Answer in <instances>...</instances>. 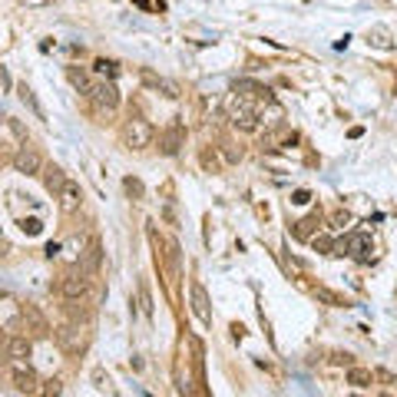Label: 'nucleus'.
I'll return each mask as SVG.
<instances>
[{"label": "nucleus", "instance_id": "nucleus-1", "mask_svg": "<svg viewBox=\"0 0 397 397\" xmlns=\"http://www.w3.org/2000/svg\"><path fill=\"white\" fill-rule=\"evenodd\" d=\"M153 136H156V129L149 126V119H143V116H129L126 123H123V143H126L129 149H146V146H153Z\"/></svg>", "mask_w": 397, "mask_h": 397}, {"label": "nucleus", "instance_id": "nucleus-2", "mask_svg": "<svg viewBox=\"0 0 397 397\" xmlns=\"http://www.w3.org/2000/svg\"><path fill=\"white\" fill-rule=\"evenodd\" d=\"M87 99L93 103V109H97V113L113 116V113H116V107H119V89H116V83H113V80H99Z\"/></svg>", "mask_w": 397, "mask_h": 397}, {"label": "nucleus", "instance_id": "nucleus-3", "mask_svg": "<svg viewBox=\"0 0 397 397\" xmlns=\"http://www.w3.org/2000/svg\"><path fill=\"white\" fill-rule=\"evenodd\" d=\"M7 368H10V378H13V384H17L20 394H40V378H37V371L30 368L23 358H10L7 361Z\"/></svg>", "mask_w": 397, "mask_h": 397}, {"label": "nucleus", "instance_id": "nucleus-4", "mask_svg": "<svg viewBox=\"0 0 397 397\" xmlns=\"http://www.w3.org/2000/svg\"><path fill=\"white\" fill-rule=\"evenodd\" d=\"M60 295L67 301H80V298H87L89 295V275L83 268H73V271H67L63 278H60Z\"/></svg>", "mask_w": 397, "mask_h": 397}, {"label": "nucleus", "instance_id": "nucleus-5", "mask_svg": "<svg viewBox=\"0 0 397 397\" xmlns=\"http://www.w3.org/2000/svg\"><path fill=\"white\" fill-rule=\"evenodd\" d=\"M43 156H40L37 146H30V143H20V149L13 153V169L23 175H40L43 173Z\"/></svg>", "mask_w": 397, "mask_h": 397}, {"label": "nucleus", "instance_id": "nucleus-6", "mask_svg": "<svg viewBox=\"0 0 397 397\" xmlns=\"http://www.w3.org/2000/svg\"><path fill=\"white\" fill-rule=\"evenodd\" d=\"M20 325H23V305L13 295H0V331L17 335Z\"/></svg>", "mask_w": 397, "mask_h": 397}, {"label": "nucleus", "instance_id": "nucleus-7", "mask_svg": "<svg viewBox=\"0 0 397 397\" xmlns=\"http://www.w3.org/2000/svg\"><path fill=\"white\" fill-rule=\"evenodd\" d=\"M57 199H60V212H63V215H77L80 205H83V189H80V183L67 179V183H63V189L57 192Z\"/></svg>", "mask_w": 397, "mask_h": 397}, {"label": "nucleus", "instance_id": "nucleus-8", "mask_svg": "<svg viewBox=\"0 0 397 397\" xmlns=\"http://www.w3.org/2000/svg\"><path fill=\"white\" fill-rule=\"evenodd\" d=\"M57 341H60V348L63 351L77 354V351L87 348V328H80V325H67V328L57 331Z\"/></svg>", "mask_w": 397, "mask_h": 397}, {"label": "nucleus", "instance_id": "nucleus-9", "mask_svg": "<svg viewBox=\"0 0 397 397\" xmlns=\"http://www.w3.org/2000/svg\"><path fill=\"white\" fill-rule=\"evenodd\" d=\"M189 298H192V311L202 325H212V308H209V291L202 288V281L189 285Z\"/></svg>", "mask_w": 397, "mask_h": 397}, {"label": "nucleus", "instance_id": "nucleus-10", "mask_svg": "<svg viewBox=\"0 0 397 397\" xmlns=\"http://www.w3.org/2000/svg\"><path fill=\"white\" fill-rule=\"evenodd\" d=\"M23 328L30 331V338H33V341H43L50 335L47 318H43V315H40V308H33V305H23Z\"/></svg>", "mask_w": 397, "mask_h": 397}, {"label": "nucleus", "instance_id": "nucleus-11", "mask_svg": "<svg viewBox=\"0 0 397 397\" xmlns=\"http://www.w3.org/2000/svg\"><path fill=\"white\" fill-rule=\"evenodd\" d=\"M374 381H378L374 371L361 368V364H348V371H344V384H351V388H358V391H368Z\"/></svg>", "mask_w": 397, "mask_h": 397}, {"label": "nucleus", "instance_id": "nucleus-12", "mask_svg": "<svg viewBox=\"0 0 397 397\" xmlns=\"http://www.w3.org/2000/svg\"><path fill=\"white\" fill-rule=\"evenodd\" d=\"M30 351H33V338L30 335H10L7 338V358H30Z\"/></svg>", "mask_w": 397, "mask_h": 397}, {"label": "nucleus", "instance_id": "nucleus-13", "mask_svg": "<svg viewBox=\"0 0 397 397\" xmlns=\"http://www.w3.org/2000/svg\"><path fill=\"white\" fill-rule=\"evenodd\" d=\"M99 262H103V245L93 239V242L87 245V252H83V259H80V268L87 271V275H97L99 271Z\"/></svg>", "mask_w": 397, "mask_h": 397}, {"label": "nucleus", "instance_id": "nucleus-14", "mask_svg": "<svg viewBox=\"0 0 397 397\" xmlns=\"http://www.w3.org/2000/svg\"><path fill=\"white\" fill-rule=\"evenodd\" d=\"M63 183H67V175H63V169H60V165H43V185H47L50 192L57 195L60 189H63Z\"/></svg>", "mask_w": 397, "mask_h": 397}, {"label": "nucleus", "instance_id": "nucleus-15", "mask_svg": "<svg viewBox=\"0 0 397 397\" xmlns=\"http://www.w3.org/2000/svg\"><path fill=\"white\" fill-rule=\"evenodd\" d=\"M321 225V219H318V212H311L308 219H301V222H295V229H291V235L295 239H301V242H308L311 235H315V229Z\"/></svg>", "mask_w": 397, "mask_h": 397}, {"label": "nucleus", "instance_id": "nucleus-16", "mask_svg": "<svg viewBox=\"0 0 397 397\" xmlns=\"http://www.w3.org/2000/svg\"><path fill=\"white\" fill-rule=\"evenodd\" d=\"M67 77H70V83H73V87H77L80 93H83V97H89V93H93V87H97V83L89 80V73H87V70L70 67V70H67Z\"/></svg>", "mask_w": 397, "mask_h": 397}, {"label": "nucleus", "instance_id": "nucleus-17", "mask_svg": "<svg viewBox=\"0 0 397 397\" xmlns=\"http://www.w3.org/2000/svg\"><path fill=\"white\" fill-rule=\"evenodd\" d=\"M183 139H185V136H183V129H179V126L169 129V133L163 136V153L165 156H175V153H179V146H183Z\"/></svg>", "mask_w": 397, "mask_h": 397}, {"label": "nucleus", "instance_id": "nucleus-18", "mask_svg": "<svg viewBox=\"0 0 397 397\" xmlns=\"http://www.w3.org/2000/svg\"><path fill=\"white\" fill-rule=\"evenodd\" d=\"M368 43H371V47H378V50H391V47H394V43H391V30H384V27L368 30Z\"/></svg>", "mask_w": 397, "mask_h": 397}, {"label": "nucleus", "instance_id": "nucleus-19", "mask_svg": "<svg viewBox=\"0 0 397 397\" xmlns=\"http://www.w3.org/2000/svg\"><path fill=\"white\" fill-rule=\"evenodd\" d=\"M17 93H20V99H23V107H30V109H33V116H37V119H43V109H40L37 97H33V89H30L27 83H20V87H17Z\"/></svg>", "mask_w": 397, "mask_h": 397}, {"label": "nucleus", "instance_id": "nucleus-20", "mask_svg": "<svg viewBox=\"0 0 397 397\" xmlns=\"http://www.w3.org/2000/svg\"><path fill=\"white\" fill-rule=\"evenodd\" d=\"M143 80L149 83V87H156V89H165V97H179V89L169 83V80H163V77H153V73H143Z\"/></svg>", "mask_w": 397, "mask_h": 397}, {"label": "nucleus", "instance_id": "nucleus-21", "mask_svg": "<svg viewBox=\"0 0 397 397\" xmlns=\"http://www.w3.org/2000/svg\"><path fill=\"white\" fill-rule=\"evenodd\" d=\"M116 63H113V60H97V73H103V77H109V80H113V77H116Z\"/></svg>", "mask_w": 397, "mask_h": 397}, {"label": "nucleus", "instance_id": "nucleus-22", "mask_svg": "<svg viewBox=\"0 0 397 397\" xmlns=\"http://www.w3.org/2000/svg\"><path fill=\"white\" fill-rule=\"evenodd\" d=\"M311 245H315V249H321V252H328V255H335V242H331V239H325V235H315V239H311Z\"/></svg>", "mask_w": 397, "mask_h": 397}, {"label": "nucleus", "instance_id": "nucleus-23", "mask_svg": "<svg viewBox=\"0 0 397 397\" xmlns=\"http://www.w3.org/2000/svg\"><path fill=\"white\" fill-rule=\"evenodd\" d=\"M93 381H97V388H99V391H113V388H109V378L103 374V368L93 371Z\"/></svg>", "mask_w": 397, "mask_h": 397}, {"label": "nucleus", "instance_id": "nucleus-24", "mask_svg": "<svg viewBox=\"0 0 397 397\" xmlns=\"http://www.w3.org/2000/svg\"><path fill=\"white\" fill-rule=\"evenodd\" d=\"M43 394H63V381H60V378H50L47 388H43Z\"/></svg>", "mask_w": 397, "mask_h": 397}, {"label": "nucleus", "instance_id": "nucleus-25", "mask_svg": "<svg viewBox=\"0 0 397 397\" xmlns=\"http://www.w3.org/2000/svg\"><path fill=\"white\" fill-rule=\"evenodd\" d=\"M318 298H325L328 305H341V298L335 295V291H328V288H318Z\"/></svg>", "mask_w": 397, "mask_h": 397}, {"label": "nucleus", "instance_id": "nucleus-26", "mask_svg": "<svg viewBox=\"0 0 397 397\" xmlns=\"http://www.w3.org/2000/svg\"><path fill=\"white\" fill-rule=\"evenodd\" d=\"M23 232H30V235H33V232H40V222H37V219H30V222H23Z\"/></svg>", "mask_w": 397, "mask_h": 397}, {"label": "nucleus", "instance_id": "nucleus-27", "mask_svg": "<svg viewBox=\"0 0 397 397\" xmlns=\"http://www.w3.org/2000/svg\"><path fill=\"white\" fill-rule=\"evenodd\" d=\"M126 189H129V192H136V195L143 192V185H139V183H133V179H126Z\"/></svg>", "mask_w": 397, "mask_h": 397}, {"label": "nucleus", "instance_id": "nucleus-28", "mask_svg": "<svg viewBox=\"0 0 397 397\" xmlns=\"http://www.w3.org/2000/svg\"><path fill=\"white\" fill-rule=\"evenodd\" d=\"M20 4H27V7H43V4H50V0H20Z\"/></svg>", "mask_w": 397, "mask_h": 397}]
</instances>
